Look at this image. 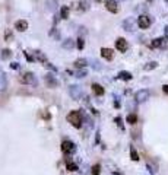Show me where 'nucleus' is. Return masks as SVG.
Segmentation results:
<instances>
[{"mask_svg":"<svg viewBox=\"0 0 168 175\" xmlns=\"http://www.w3.org/2000/svg\"><path fill=\"white\" fill-rule=\"evenodd\" d=\"M67 121L73 125V127H76V128H79V127H82V121H83V118H82V114H81V111H70L69 114H67Z\"/></svg>","mask_w":168,"mask_h":175,"instance_id":"f257e3e1","label":"nucleus"},{"mask_svg":"<svg viewBox=\"0 0 168 175\" xmlns=\"http://www.w3.org/2000/svg\"><path fill=\"white\" fill-rule=\"evenodd\" d=\"M149 96H151V92L148 89H140L135 94V101L136 102H145L146 99H149Z\"/></svg>","mask_w":168,"mask_h":175,"instance_id":"f03ea898","label":"nucleus"},{"mask_svg":"<svg viewBox=\"0 0 168 175\" xmlns=\"http://www.w3.org/2000/svg\"><path fill=\"white\" fill-rule=\"evenodd\" d=\"M137 25H139L140 29H146V28H149V26H151V19H149V16H146V15H140V16L137 18Z\"/></svg>","mask_w":168,"mask_h":175,"instance_id":"7ed1b4c3","label":"nucleus"},{"mask_svg":"<svg viewBox=\"0 0 168 175\" xmlns=\"http://www.w3.org/2000/svg\"><path fill=\"white\" fill-rule=\"evenodd\" d=\"M69 94H70V96L73 98L75 101H78V99L82 96V89H81V86H78V85H72V86L69 88Z\"/></svg>","mask_w":168,"mask_h":175,"instance_id":"20e7f679","label":"nucleus"},{"mask_svg":"<svg viewBox=\"0 0 168 175\" xmlns=\"http://www.w3.org/2000/svg\"><path fill=\"white\" fill-rule=\"evenodd\" d=\"M61 150L64 153H67V155H70V153H73L76 150V146H75V143H72L70 140H64L61 143Z\"/></svg>","mask_w":168,"mask_h":175,"instance_id":"39448f33","label":"nucleus"},{"mask_svg":"<svg viewBox=\"0 0 168 175\" xmlns=\"http://www.w3.org/2000/svg\"><path fill=\"white\" fill-rule=\"evenodd\" d=\"M20 82L25 83V85H37V79H35V76L32 73H25L22 76Z\"/></svg>","mask_w":168,"mask_h":175,"instance_id":"423d86ee","label":"nucleus"},{"mask_svg":"<svg viewBox=\"0 0 168 175\" xmlns=\"http://www.w3.org/2000/svg\"><path fill=\"white\" fill-rule=\"evenodd\" d=\"M127 41L124 39V38H118L117 41H115V48L118 50V51H122V53H124L126 50H127Z\"/></svg>","mask_w":168,"mask_h":175,"instance_id":"0eeeda50","label":"nucleus"},{"mask_svg":"<svg viewBox=\"0 0 168 175\" xmlns=\"http://www.w3.org/2000/svg\"><path fill=\"white\" fill-rule=\"evenodd\" d=\"M105 7L111 13H117L118 12V5H117L115 0H107V2H105Z\"/></svg>","mask_w":168,"mask_h":175,"instance_id":"6e6552de","label":"nucleus"},{"mask_svg":"<svg viewBox=\"0 0 168 175\" xmlns=\"http://www.w3.org/2000/svg\"><path fill=\"white\" fill-rule=\"evenodd\" d=\"M167 44V38H156L151 42V48H161Z\"/></svg>","mask_w":168,"mask_h":175,"instance_id":"1a4fd4ad","label":"nucleus"},{"mask_svg":"<svg viewBox=\"0 0 168 175\" xmlns=\"http://www.w3.org/2000/svg\"><path fill=\"white\" fill-rule=\"evenodd\" d=\"M44 79H45V83H47V86H48V88H56L59 85V82L56 80V77L53 75H45Z\"/></svg>","mask_w":168,"mask_h":175,"instance_id":"9d476101","label":"nucleus"},{"mask_svg":"<svg viewBox=\"0 0 168 175\" xmlns=\"http://www.w3.org/2000/svg\"><path fill=\"white\" fill-rule=\"evenodd\" d=\"M15 28H16L18 31H20V32L27 31V29H28V22H27V20H23V19H20V20H16V24H15Z\"/></svg>","mask_w":168,"mask_h":175,"instance_id":"9b49d317","label":"nucleus"},{"mask_svg":"<svg viewBox=\"0 0 168 175\" xmlns=\"http://www.w3.org/2000/svg\"><path fill=\"white\" fill-rule=\"evenodd\" d=\"M101 56H102L105 60H113L114 51H113L111 48H101Z\"/></svg>","mask_w":168,"mask_h":175,"instance_id":"f8f14e48","label":"nucleus"},{"mask_svg":"<svg viewBox=\"0 0 168 175\" xmlns=\"http://www.w3.org/2000/svg\"><path fill=\"white\" fill-rule=\"evenodd\" d=\"M92 91H94L95 95H98V96L104 95V88H102L101 85H98V83H94V85H92Z\"/></svg>","mask_w":168,"mask_h":175,"instance_id":"ddd939ff","label":"nucleus"},{"mask_svg":"<svg viewBox=\"0 0 168 175\" xmlns=\"http://www.w3.org/2000/svg\"><path fill=\"white\" fill-rule=\"evenodd\" d=\"M86 64H88V60H86V58H78V60L75 61V67H76V69H83Z\"/></svg>","mask_w":168,"mask_h":175,"instance_id":"4468645a","label":"nucleus"},{"mask_svg":"<svg viewBox=\"0 0 168 175\" xmlns=\"http://www.w3.org/2000/svg\"><path fill=\"white\" fill-rule=\"evenodd\" d=\"M117 77L118 79H123V80H130L132 79V73H129V72H120Z\"/></svg>","mask_w":168,"mask_h":175,"instance_id":"2eb2a0df","label":"nucleus"},{"mask_svg":"<svg viewBox=\"0 0 168 175\" xmlns=\"http://www.w3.org/2000/svg\"><path fill=\"white\" fill-rule=\"evenodd\" d=\"M73 45H75V44H73V41H72L70 38H67L66 41H63V48L72 50V48H73Z\"/></svg>","mask_w":168,"mask_h":175,"instance_id":"dca6fc26","label":"nucleus"},{"mask_svg":"<svg viewBox=\"0 0 168 175\" xmlns=\"http://www.w3.org/2000/svg\"><path fill=\"white\" fill-rule=\"evenodd\" d=\"M66 168L70 171V172H75V171H78V165L75 163V162H66Z\"/></svg>","mask_w":168,"mask_h":175,"instance_id":"f3484780","label":"nucleus"},{"mask_svg":"<svg viewBox=\"0 0 168 175\" xmlns=\"http://www.w3.org/2000/svg\"><path fill=\"white\" fill-rule=\"evenodd\" d=\"M69 13H70L69 6H63L61 7V19H67L69 18Z\"/></svg>","mask_w":168,"mask_h":175,"instance_id":"a211bd4d","label":"nucleus"},{"mask_svg":"<svg viewBox=\"0 0 168 175\" xmlns=\"http://www.w3.org/2000/svg\"><path fill=\"white\" fill-rule=\"evenodd\" d=\"M6 88V76L3 73H0V91H3Z\"/></svg>","mask_w":168,"mask_h":175,"instance_id":"6ab92c4d","label":"nucleus"},{"mask_svg":"<svg viewBox=\"0 0 168 175\" xmlns=\"http://www.w3.org/2000/svg\"><path fill=\"white\" fill-rule=\"evenodd\" d=\"M127 123L129 124H136L137 123V115L136 114H129L127 115Z\"/></svg>","mask_w":168,"mask_h":175,"instance_id":"aec40b11","label":"nucleus"},{"mask_svg":"<svg viewBox=\"0 0 168 175\" xmlns=\"http://www.w3.org/2000/svg\"><path fill=\"white\" fill-rule=\"evenodd\" d=\"M47 5H48L50 10H56L57 9V2L56 0H47Z\"/></svg>","mask_w":168,"mask_h":175,"instance_id":"412c9836","label":"nucleus"},{"mask_svg":"<svg viewBox=\"0 0 168 175\" xmlns=\"http://www.w3.org/2000/svg\"><path fill=\"white\" fill-rule=\"evenodd\" d=\"M130 156H132V159H133V161H139V155H137V152H136V149H135V147H132V149H130Z\"/></svg>","mask_w":168,"mask_h":175,"instance_id":"4be33fe9","label":"nucleus"},{"mask_svg":"<svg viewBox=\"0 0 168 175\" xmlns=\"http://www.w3.org/2000/svg\"><path fill=\"white\" fill-rule=\"evenodd\" d=\"M34 54H35V57H37L40 61H42V63H47V58H45V56H42L40 51H34Z\"/></svg>","mask_w":168,"mask_h":175,"instance_id":"5701e85b","label":"nucleus"},{"mask_svg":"<svg viewBox=\"0 0 168 175\" xmlns=\"http://www.w3.org/2000/svg\"><path fill=\"white\" fill-rule=\"evenodd\" d=\"M100 169H101V166L97 163V165H94L92 166V175H100Z\"/></svg>","mask_w":168,"mask_h":175,"instance_id":"b1692460","label":"nucleus"},{"mask_svg":"<svg viewBox=\"0 0 168 175\" xmlns=\"http://www.w3.org/2000/svg\"><path fill=\"white\" fill-rule=\"evenodd\" d=\"M79 6H81V10H86L88 9V2H86V0H81V2H79ZM78 6V7H79Z\"/></svg>","mask_w":168,"mask_h":175,"instance_id":"393cba45","label":"nucleus"},{"mask_svg":"<svg viewBox=\"0 0 168 175\" xmlns=\"http://www.w3.org/2000/svg\"><path fill=\"white\" fill-rule=\"evenodd\" d=\"M156 66H158V64H156L155 61H152V63H148V64L145 66V70H152V69H155V67H156Z\"/></svg>","mask_w":168,"mask_h":175,"instance_id":"a878e982","label":"nucleus"},{"mask_svg":"<svg viewBox=\"0 0 168 175\" xmlns=\"http://www.w3.org/2000/svg\"><path fill=\"white\" fill-rule=\"evenodd\" d=\"M132 25H133V20L132 19H129V20L124 22V28H127V31H133L132 29Z\"/></svg>","mask_w":168,"mask_h":175,"instance_id":"bb28decb","label":"nucleus"},{"mask_svg":"<svg viewBox=\"0 0 168 175\" xmlns=\"http://www.w3.org/2000/svg\"><path fill=\"white\" fill-rule=\"evenodd\" d=\"M10 56H12V51H10V50H8V48H6V50H3L2 58H8V57H10Z\"/></svg>","mask_w":168,"mask_h":175,"instance_id":"cd10ccee","label":"nucleus"},{"mask_svg":"<svg viewBox=\"0 0 168 175\" xmlns=\"http://www.w3.org/2000/svg\"><path fill=\"white\" fill-rule=\"evenodd\" d=\"M76 45H78V48H79V50H82V48L85 47V42H83V39H82V38H79V39H78Z\"/></svg>","mask_w":168,"mask_h":175,"instance_id":"c85d7f7f","label":"nucleus"},{"mask_svg":"<svg viewBox=\"0 0 168 175\" xmlns=\"http://www.w3.org/2000/svg\"><path fill=\"white\" fill-rule=\"evenodd\" d=\"M85 75H86L85 70H79V72H76V77H83Z\"/></svg>","mask_w":168,"mask_h":175,"instance_id":"c756f323","label":"nucleus"},{"mask_svg":"<svg viewBox=\"0 0 168 175\" xmlns=\"http://www.w3.org/2000/svg\"><path fill=\"white\" fill-rule=\"evenodd\" d=\"M162 91H164V94L168 95V85H164V86H162Z\"/></svg>","mask_w":168,"mask_h":175,"instance_id":"7c9ffc66","label":"nucleus"},{"mask_svg":"<svg viewBox=\"0 0 168 175\" xmlns=\"http://www.w3.org/2000/svg\"><path fill=\"white\" fill-rule=\"evenodd\" d=\"M9 38H12V32L10 31H6V39H9Z\"/></svg>","mask_w":168,"mask_h":175,"instance_id":"2f4dec72","label":"nucleus"},{"mask_svg":"<svg viewBox=\"0 0 168 175\" xmlns=\"http://www.w3.org/2000/svg\"><path fill=\"white\" fill-rule=\"evenodd\" d=\"M10 66H12V69H18V67H19V66H18V63H12Z\"/></svg>","mask_w":168,"mask_h":175,"instance_id":"473e14b6","label":"nucleus"},{"mask_svg":"<svg viewBox=\"0 0 168 175\" xmlns=\"http://www.w3.org/2000/svg\"><path fill=\"white\" fill-rule=\"evenodd\" d=\"M114 175H122V174H118V172H114Z\"/></svg>","mask_w":168,"mask_h":175,"instance_id":"72a5a7b5","label":"nucleus"},{"mask_svg":"<svg viewBox=\"0 0 168 175\" xmlns=\"http://www.w3.org/2000/svg\"><path fill=\"white\" fill-rule=\"evenodd\" d=\"M98 2H100V0H98Z\"/></svg>","mask_w":168,"mask_h":175,"instance_id":"f704fd0d","label":"nucleus"}]
</instances>
